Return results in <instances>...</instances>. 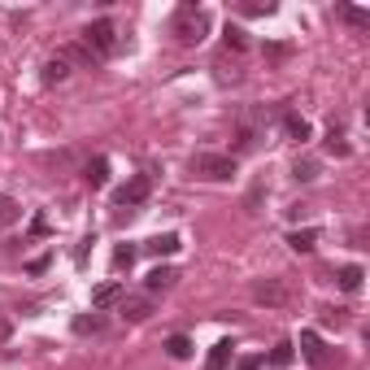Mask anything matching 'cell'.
Segmentation results:
<instances>
[{
    "instance_id": "obj_1",
    "label": "cell",
    "mask_w": 370,
    "mask_h": 370,
    "mask_svg": "<svg viewBox=\"0 0 370 370\" xmlns=\"http://www.w3.org/2000/svg\"><path fill=\"white\" fill-rule=\"evenodd\" d=\"M170 31H174V40H179V44H201L209 35V13L196 9V5H183L179 13H174Z\"/></svg>"
},
{
    "instance_id": "obj_2",
    "label": "cell",
    "mask_w": 370,
    "mask_h": 370,
    "mask_svg": "<svg viewBox=\"0 0 370 370\" xmlns=\"http://www.w3.org/2000/svg\"><path fill=\"white\" fill-rule=\"evenodd\" d=\"M192 170L209 183H227V179H235V157L231 153H196L192 157Z\"/></svg>"
},
{
    "instance_id": "obj_3",
    "label": "cell",
    "mask_w": 370,
    "mask_h": 370,
    "mask_svg": "<svg viewBox=\"0 0 370 370\" xmlns=\"http://www.w3.org/2000/svg\"><path fill=\"white\" fill-rule=\"evenodd\" d=\"M83 40H87V53L92 57H109L118 48V26H114V18H96L87 31H83Z\"/></svg>"
},
{
    "instance_id": "obj_4",
    "label": "cell",
    "mask_w": 370,
    "mask_h": 370,
    "mask_svg": "<svg viewBox=\"0 0 370 370\" xmlns=\"http://www.w3.org/2000/svg\"><path fill=\"white\" fill-rule=\"evenodd\" d=\"M149 192H153V179H149V174H131V179L114 192V209H126V214H131L135 205L149 201Z\"/></svg>"
},
{
    "instance_id": "obj_5",
    "label": "cell",
    "mask_w": 370,
    "mask_h": 370,
    "mask_svg": "<svg viewBox=\"0 0 370 370\" xmlns=\"http://www.w3.org/2000/svg\"><path fill=\"white\" fill-rule=\"evenodd\" d=\"M253 296L262 305H270V310H279V305H287V287L279 279H257L253 283Z\"/></svg>"
},
{
    "instance_id": "obj_6",
    "label": "cell",
    "mask_w": 370,
    "mask_h": 370,
    "mask_svg": "<svg viewBox=\"0 0 370 370\" xmlns=\"http://www.w3.org/2000/svg\"><path fill=\"white\" fill-rule=\"evenodd\" d=\"M179 249H183V239L174 235V231H166V235H153L149 244H144V253H149V257H174Z\"/></svg>"
},
{
    "instance_id": "obj_7",
    "label": "cell",
    "mask_w": 370,
    "mask_h": 370,
    "mask_svg": "<svg viewBox=\"0 0 370 370\" xmlns=\"http://www.w3.org/2000/svg\"><path fill=\"white\" fill-rule=\"evenodd\" d=\"M149 314H153L149 296H122V318H126V323H144Z\"/></svg>"
},
{
    "instance_id": "obj_8",
    "label": "cell",
    "mask_w": 370,
    "mask_h": 370,
    "mask_svg": "<svg viewBox=\"0 0 370 370\" xmlns=\"http://www.w3.org/2000/svg\"><path fill=\"white\" fill-rule=\"evenodd\" d=\"M301 353H305V358H310L314 366H323V362H327V348H323V335H318V331H301Z\"/></svg>"
},
{
    "instance_id": "obj_9",
    "label": "cell",
    "mask_w": 370,
    "mask_h": 370,
    "mask_svg": "<svg viewBox=\"0 0 370 370\" xmlns=\"http://www.w3.org/2000/svg\"><path fill=\"white\" fill-rule=\"evenodd\" d=\"M118 301H122V283H101L92 292V310L101 314V310H109V305H118Z\"/></svg>"
},
{
    "instance_id": "obj_10",
    "label": "cell",
    "mask_w": 370,
    "mask_h": 370,
    "mask_svg": "<svg viewBox=\"0 0 370 370\" xmlns=\"http://www.w3.org/2000/svg\"><path fill=\"white\" fill-rule=\"evenodd\" d=\"M231 353H235L231 340H218L214 348H209V358H205V370H227L231 366Z\"/></svg>"
},
{
    "instance_id": "obj_11",
    "label": "cell",
    "mask_w": 370,
    "mask_h": 370,
    "mask_svg": "<svg viewBox=\"0 0 370 370\" xmlns=\"http://www.w3.org/2000/svg\"><path fill=\"white\" fill-rule=\"evenodd\" d=\"M40 78H44V83H61V78H70V61L61 57V53H57V57H48Z\"/></svg>"
},
{
    "instance_id": "obj_12",
    "label": "cell",
    "mask_w": 370,
    "mask_h": 370,
    "mask_svg": "<svg viewBox=\"0 0 370 370\" xmlns=\"http://www.w3.org/2000/svg\"><path fill=\"white\" fill-rule=\"evenodd\" d=\"M174 279H179V275H174L170 266H153V270H149V279H144V287H149V292H166Z\"/></svg>"
},
{
    "instance_id": "obj_13",
    "label": "cell",
    "mask_w": 370,
    "mask_h": 370,
    "mask_svg": "<svg viewBox=\"0 0 370 370\" xmlns=\"http://www.w3.org/2000/svg\"><path fill=\"white\" fill-rule=\"evenodd\" d=\"M362 279H366V270H362V266H340V270H335V283H340L344 292H358Z\"/></svg>"
},
{
    "instance_id": "obj_14",
    "label": "cell",
    "mask_w": 370,
    "mask_h": 370,
    "mask_svg": "<svg viewBox=\"0 0 370 370\" xmlns=\"http://www.w3.org/2000/svg\"><path fill=\"white\" fill-rule=\"evenodd\" d=\"M283 131H287V140L305 144V140H310V122H305L301 114H283Z\"/></svg>"
},
{
    "instance_id": "obj_15",
    "label": "cell",
    "mask_w": 370,
    "mask_h": 370,
    "mask_svg": "<svg viewBox=\"0 0 370 370\" xmlns=\"http://www.w3.org/2000/svg\"><path fill=\"white\" fill-rule=\"evenodd\" d=\"M314 244H318V231H314V227L287 235V249H292V253H314Z\"/></svg>"
},
{
    "instance_id": "obj_16",
    "label": "cell",
    "mask_w": 370,
    "mask_h": 370,
    "mask_svg": "<svg viewBox=\"0 0 370 370\" xmlns=\"http://www.w3.org/2000/svg\"><path fill=\"white\" fill-rule=\"evenodd\" d=\"M83 179H87V187H105V183H109V162H105V157H96V162H87Z\"/></svg>"
},
{
    "instance_id": "obj_17",
    "label": "cell",
    "mask_w": 370,
    "mask_h": 370,
    "mask_svg": "<svg viewBox=\"0 0 370 370\" xmlns=\"http://www.w3.org/2000/svg\"><path fill=\"white\" fill-rule=\"evenodd\" d=\"M74 331H78V335H101V331H105V318H101V314H78V318H74Z\"/></svg>"
},
{
    "instance_id": "obj_18",
    "label": "cell",
    "mask_w": 370,
    "mask_h": 370,
    "mask_svg": "<svg viewBox=\"0 0 370 370\" xmlns=\"http://www.w3.org/2000/svg\"><path fill=\"white\" fill-rule=\"evenodd\" d=\"M162 348L170 353L174 362H187V358H192V340H187V335H170V340H166Z\"/></svg>"
},
{
    "instance_id": "obj_19",
    "label": "cell",
    "mask_w": 370,
    "mask_h": 370,
    "mask_svg": "<svg viewBox=\"0 0 370 370\" xmlns=\"http://www.w3.org/2000/svg\"><path fill=\"white\" fill-rule=\"evenodd\" d=\"M327 153H335V157H348V153H353V144L344 140L340 126H331V131H327Z\"/></svg>"
},
{
    "instance_id": "obj_20",
    "label": "cell",
    "mask_w": 370,
    "mask_h": 370,
    "mask_svg": "<svg viewBox=\"0 0 370 370\" xmlns=\"http://www.w3.org/2000/svg\"><path fill=\"white\" fill-rule=\"evenodd\" d=\"M135 257H140L135 244H118V249H114V270H131V266H135Z\"/></svg>"
},
{
    "instance_id": "obj_21",
    "label": "cell",
    "mask_w": 370,
    "mask_h": 370,
    "mask_svg": "<svg viewBox=\"0 0 370 370\" xmlns=\"http://www.w3.org/2000/svg\"><path fill=\"white\" fill-rule=\"evenodd\" d=\"M292 348H296L292 340H279L275 348H270V366H292V358H296Z\"/></svg>"
},
{
    "instance_id": "obj_22",
    "label": "cell",
    "mask_w": 370,
    "mask_h": 370,
    "mask_svg": "<svg viewBox=\"0 0 370 370\" xmlns=\"http://www.w3.org/2000/svg\"><path fill=\"white\" fill-rule=\"evenodd\" d=\"M18 218H22V205L13 196H0V227H9V222H18Z\"/></svg>"
},
{
    "instance_id": "obj_23",
    "label": "cell",
    "mask_w": 370,
    "mask_h": 370,
    "mask_svg": "<svg viewBox=\"0 0 370 370\" xmlns=\"http://www.w3.org/2000/svg\"><path fill=\"white\" fill-rule=\"evenodd\" d=\"M335 13H340V18H344L348 26H370V13H366V9H353V5H340V9H335Z\"/></svg>"
},
{
    "instance_id": "obj_24",
    "label": "cell",
    "mask_w": 370,
    "mask_h": 370,
    "mask_svg": "<svg viewBox=\"0 0 370 370\" xmlns=\"http://www.w3.org/2000/svg\"><path fill=\"white\" fill-rule=\"evenodd\" d=\"M292 179H296V183H314V179H318V162H296V166H292Z\"/></svg>"
},
{
    "instance_id": "obj_25",
    "label": "cell",
    "mask_w": 370,
    "mask_h": 370,
    "mask_svg": "<svg viewBox=\"0 0 370 370\" xmlns=\"http://www.w3.org/2000/svg\"><path fill=\"white\" fill-rule=\"evenodd\" d=\"M222 40H227V48H235V53H244V48H249V35L239 26H227V31H222Z\"/></svg>"
},
{
    "instance_id": "obj_26",
    "label": "cell",
    "mask_w": 370,
    "mask_h": 370,
    "mask_svg": "<svg viewBox=\"0 0 370 370\" xmlns=\"http://www.w3.org/2000/svg\"><path fill=\"white\" fill-rule=\"evenodd\" d=\"M92 244H96V239H92V235H87V239H78V249H74V262H78V266H83V262H87V253H92Z\"/></svg>"
},
{
    "instance_id": "obj_27",
    "label": "cell",
    "mask_w": 370,
    "mask_h": 370,
    "mask_svg": "<svg viewBox=\"0 0 370 370\" xmlns=\"http://www.w3.org/2000/svg\"><path fill=\"white\" fill-rule=\"evenodd\" d=\"M262 366H266V358H257V353H253V358H239L235 370H262Z\"/></svg>"
},
{
    "instance_id": "obj_28",
    "label": "cell",
    "mask_w": 370,
    "mask_h": 370,
    "mask_svg": "<svg viewBox=\"0 0 370 370\" xmlns=\"http://www.w3.org/2000/svg\"><path fill=\"white\" fill-rule=\"evenodd\" d=\"M253 144H257V135H253V131H239V140H235V149H239V153H249Z\"/></svg>"
},
{
    "instance_id": "obj_29",
    "label": "cell",
    "mask_w": 370,
    "mask_h": 370,
    "mask_svg": "<svg viewBox=\"0 0 370 370\" xmlns=\"http://www.w3.org/2000/svg\"><path fill=\"white\" fill-rule=\"evenodd\" d=\"M323 323H327V327H344V310H327Z\"/></svg>"
},
{
    "instance_id": "obj_30",
    "label": "cell",
    "mask_w": 370,
    "mask_h": 370,
    "mask_svg": "<svg viewBox=\"0 0 370 370\" xmlns=\"http://www.w3.org/2000/svg\"><path fill=\"white\" fill-rule=\"evenodd\" d=\"M31 235H48V218H44V214L31 218Z\"/></svg>"
},
{
    "instance_id": "obj_31",
    "label": "cell",
    "mask_w": 370,
    "mask_h": 370,
    "mask_svg": "<svg viewBox=\"0 0 370 370\" xmlns=\"http://www.w3.org/2000/svg\"><path fill=\"white\" fill-rule=\"evenodd\" d=\"M48 262H53V257H35V262H26V270H31V275H44Z\"/></svg>"
},
{
    "instance_id": "obj_32",
    "label": "cell",
    "mask_w": 370,
    "mask_h": 370,
    "mask_svg": "<svg viewBox=\"0 0 370 370\" xmlns=\"http://www.w3.org/2000/svg\"><path fill=\"white\" fill-rule=\"evenodd\" d=\"M266 57H287V44H266Z\"/></svg>"
}]
</instances>
